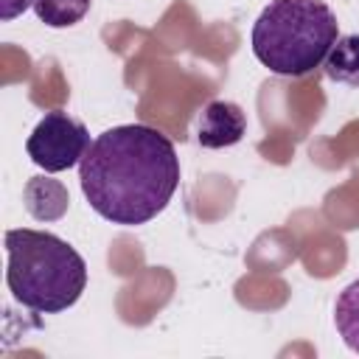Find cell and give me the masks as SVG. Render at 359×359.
<instances>
[{
    "instance_id": "obj_1",
    "label": "cell",
    "mask_w": 359,
    "mask_h": 359,
    "mask_svg": "<svg viewBox=\"0 0 359 359\" xmlns=\"http://www.w3.org/2000/svg\"><path fill=\"white\" fill-rule=\"evenodd\" d=\"M79 182L90 208L121 227L151 222L180 185L174 143L146 123L101 132L79 163Z\"/></svg>"
},
{
    "instance_id": "obj_2",
    "label": "cell",
    "mask_w": 359,
    "mask_h": 359,
    "mask_svg": "<svg viewBox=\"0 0 359 359\" xmlns=\"http://www.w3.org/2000/svg\"><path fill=\"white\" fill-rule=\"evenodd\" d=\"M6 283L20 306L59 314L81 297L87 264L65 238L20 227L6 233Z\"/></svg>"
},
{
    "instance_id": "obj_3",
    "label": "cell",
    "mask_w": 359,
    "mask_h": 359,
    "mask_svg": "<svg viewBox=\"0 0 359 359\" xmlns=\"http://www.w3.org/2000/svg\"><path fill=\"white\" fill-rule=\"evenodd\" d=\"M325 0H269L250 31L255 59L278 76L300 79L320 67L339 36Z\"/></svg>"
},
{
    "instance_id": "obj_4",
    "label": "cell",
    "mask_w": 359,
    "mask_h": 359,
    "mask_svg": "<svg viewBox=\"0 0 359 359\" xmlns=\"http://www.w3.org/2000/svg\"><path fill=\"white\" fill-rule=\"evenodd\" d=\"M90 146L93 143L87 126L62 109L45 112V118L34 126V132L25 140L28 157L48 174H59L79 165Z\"/></svg>"
},
{
    "instance_id": "obj_5",
    "label": "cell",
    "mask_w": 359,
    "mask_h": 359,
    "mask_svg": "<svg viewBox=\"0 0 359 359\" xmlns=\"http://www.w3.org/2000/svg\"><path fill=\"white\" fill-rule=\"evenodd\" d=\"M247 132V115L241 112L238 104L216 98L210 101L196 123V140L202 149H224L236 146Z\"/></svg>"
},
{
    "instance_id": "obj_6",
    "label": "cell",
    "mask_w": 359,
    "mask_h": 359,
    "mask_svg": "<svg viewBox=\"0 0 359 359\" xmlns=\"http://www.w3.org/2000/svg\"><path fill=\"white\" fill-rule=\"evenodd\" d=\"M22 202H25V210L36 219V222H56L67 213V205H70V196H67V188L59 182V180H50V177H31L25 182V191H22Z\"/></svg>"
},
{
    "instance_id": "obj_7",
    "label": "cell",
    "mask_w": 359,
    "mask_h": 359,
    "mask_svg": "<svg viewBox=\"0 0 359 359\" xmlns=\"http://www.w3.org/2000/svg\"><path fill=\"white\" fill-rule=\"evenodd\" d=\"M325 76L337 84L359 87V34H342L331 45L325 62Z\"/></svg>"
},
{
    "instance_id": "obj_8",
    "label": "cell",
    "mask_w": 359,
    "mask_h": 359,
    "mask_svg": "<svg viewBox=\"0 0 359 359\" xmlns=\"http://www.w3.org/2000/svg\"><path fill=\"white\" fill-rule=\"evenodd\" d=\"M334 325H337L342 342L353 353H359V278L351 280L339 292V297L334 303Z\"/></svg>"
},
{
    "instance_id": "obj_9",
    "label": "cell",
    "mask_w": 359,
    "mask_h": 359,
    "mask_svg": "<svg viewBox=\"0 0 359 359\" xmlns=\"http://www.w3.org/2000/svg\"><path fill=\"white\" fill-rule=\"evenodd\" d=\"M90 3L93 0H34V11L48 28H70L90 11Z\"/></svg>"
},
{
    "instance_id": "obj_10",
    "label": "cell",
    "mask_w": 359,
    "mask_h": 359,
    "mask_svg": "<svg viewBox=\"0 0 359 359\" xmlns=\"http://www.w3.org/2000/svg\"><path fill=\"white\" fill-rule=\"evenodd\" d=\"M28 6H34V0H0V17H3V20H14V17H20Z\"/></svg>"
}]
</instances>
